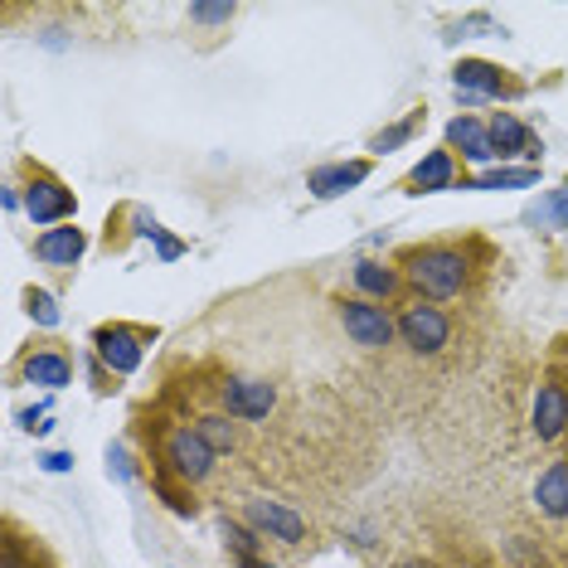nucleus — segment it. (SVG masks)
<instances>
[{
  "label": "nucleus",
  "instance_id": "obj_9",
  "mask_svg": "<svg viewBox=\"0 0 568 568\" xmlns=\"http://www.w3.org/2000/svg\"><path fill=\"white\" fill-rule=\"evenodd\" d=\"M214 408H224L234 423H263L277 408V384L257 379V374H219Z\"/></svg>",
  "mask_w": 568,
  "mask_h": 568
},
{
  "label": "nucleus",
  "instance_id": "obj_19",
  "mask_svg": "<svg viewBox=\"0 0 568 568\" xmlns=\"http://www.w3.org/2000/svg\"><path fill=\"white\" fill-rule=\"evenodd\" d=\"M369 175H374V161L369 156L326 161V165H316V171H306V190H312L316 200H341V195H351L355 185H365Z\"/></svg>",
  "mask_w": 568,
  "mask_h": 568
},
{
  "label": "nucleus",
  "instance_id": "obj_25",
  "mask_svg": "<svg viewBox=\"0 0 568 568\" xmlns=\"http://www.w3.org/2000/svg\"><path fill=\"white\" fill-rule=\"evenodd\" d=\"M423 122H428V108H413L404 122H394V126H384V132H374V136H369V151H374V156H389V151L408 146V141L418 136Z\"/></svg>",
  "mask_w": 568,
  "mask_h": 568
},
{
  "label": "nucleus",
  "instance_id": "obj_27",
  "mask_svg": "<svg viewBox=\"0 0 568 568\" xmlns=\"http://www.w3.org/2000/svg\"><path fill=\"white\" fill-rule=\"evenodd\" d=\"M88 379H93V394L98 398H108V394H118L122 384H118V374H112L108 365H102L98 355H88Z\"/></svg>",
  "mask_w": 568,
  "mask_h": 568
},
{
  "label": "nucleus",
  "instance_id": "obj_7",
  "mask_svg": "<svg viewBox=\"0 0 568 568\" xmlns=\"http://www.w3.org/2000/svg\"><path fill=\"white\" fill-rule=\"evenodd\" d=\"M452 88L467 102H520L529 83L515 69H500L490 59H457L452 63Z\"/></svg>",
  "mask_w": 568,
  "mask_h": 568
},
{
  "label": "nucleus",
  "instance_id": "obj_6",
  "mask_svg": "<svg viewBox=\"0 0 568 568\" xmlns=\"http://www.w3.org/2000/svg\"><path fill=\"white\" fill-rule=\"evenodd\" d=\"M529 433H535V443L545 447H559L568 437V365L559 355L545 365L535 384V404H529Z\"/></svg>",
  "mask_w": 568,
  "mask_h": 568
},
{
  "label": "nucleus",
  "instance_id": "obj_28",
  "mask_svg": "<svg viewBox=\"0 0 568 568\" xmlns=\"http://www.w3.org/2000/svg\"><path fill=\"white\" fill-rule=\"evenodd\" d=\"M20 428L24 433H49V428H54V423H49V408H24L20 413Z\"/></svg>",
  "mask_w": 568,
  "mask_h": 568
},
{
  "label": "nucleus",
  "instance_id": "obj_15",
  "mask_svg": "<svg viewBox=\"0 0 568 568\" xmlns=\"http://www.w3.org/2000/svg\"><path fill=\"white\" fill-rule=\"evenodd\" d=\"M136 239H165L161 219L146 210V204H118V210L108 214V224H102V253H126Z\"/></svg>",
  "mask_w": 568,
  "mask_h": 568
},
{
  "label": "nucleus",
  "instance_id": "obj_26",
  "mask_svg": "<svg viewBox=\"0 0 568 568\" xmlns=\"http://www.w3.org/2000/svg\"><path fill=\"white\" fill-rule=\"evenodd\" d=\"M20 302H24V316H30L34 326H44V331L59 326V302H54V296H49L44 287H24Z\"/></svg>",
  "mask_w": 568,
  "mask_h": 568
},
{
  "label": "nucleus",
  "instance_id": "obj_2",
  "mask_svg": "<svg viewBox=\"0 0 568 568\" xmlns=\"http://www.w3.org/2000/svg\"><path fill=\"white\" fill-rule=\"evenodd\" d=\"M481 239H423V243H404V248L394 253V267L404 273L408 292L418 296V302H457L462 292L471 287L476 277V257L471 248Z\"/></svg>",
  "mask_w": 568,
  "mask_h": 568
},
{
  "label": "nucleus",
  "instance_id": "obj_23",
  "mask_svg": "<svg viewBox=\"0 0 568 568\" xmlns=\"http://www.w3.org/2000/svg\"><path fill=\"white\" fill-rule=\"evenodd\" d=\"M539 185V165H490L481 175H462V190H525Z\"/></svg>",
  "mask_w": 568,
  "mask_h": 568
},
{
  "label": "nucleus",
  "instance_id": "obj_29",
  "mask_svg": "<svg viewBox=\"0 0 568 568\" xmlns=\"http://www.w3.org/2000/svg\"><path fill=\"white\" fill-rule=\"evenodd\" d=\"M384 568H447V564L428 559V554H404V559H394V564H384Z\"/></svg>",
  "mask_w": 568,
  "mask_h": 568
},
{
  "label": "nucleus",
  "instance_id": "obj_14",
  "mask_svg": "<svg viewBox=\"0 0 568 568\" xmlns=\"http://www.w3.org/2000/svg\"><path fill=\"white\" fill-rule=\"evenodd\" d=\"M447 151L462 156V171H490L496 165V146H490V122L471 118V112H457L447 122Z\"/></svg>",
  "mask_w": 568,
  "mask_h": 568
},
{
  "label": "nucleus",
  "instance_id": "obj_11",
  "mask_svg": "<svg viewBox=\"0 0 568 568\" xmlns=\"http://www.w3.org/2000/svg\"><path fill=\"white\" fill-rule=\"evenodd\" d=\"M243 520L267 539V549H292L296 554V549L312 545V525H306L292 506H282V500H267V496L248 500V506H243Z\"/></svg>",
  "mask_w": 568,
  "mask_h": 568
},
{
  "label": "nucleus",
  "instance_id": "obj_31",
  "mask_svg": "<svg viewBox=\"0 0 568 568\" xmlns=\"http://www.w3.org/2000/svg\"><path fill=\"white\" fill-rule=\"evenodd\" d=\"M515 568H554V564H549V554L539 549V554H529V559H525V564H515Z\"/></svg>",
  "mask_w": 568,
  "mask_h": 568
},
{
  "label": "nucleus",
  "instance_id": "obj_32",
  "mask_svg": "<svg viewBox=\"0 0 568 568\" xmlns=\"http://www.w3.org/2000/svg\"><path fill=\"white\" fill-rule=\"evenodd\" d=\"M253 568H277V564H267V559H263V564H253Z\"/></svg>",
  "mask_w": 568,
  "mask_h": 568
},
{
  "label": "nucleus",
  "instance_id": "obj_4",
  "mask_svg": "<svg viewBox=\"0 0 568 568\" xmlns=\"http://www.w3.org/2000/svg\"><path fill=\"white\" fill-rule=\"evenodd\" d=\"M161 341V326H146V321H98L88 331V355H98L118 379L141 369L146 351Z\"/></svg>",
  "mask_w": 568,
  "mask_h": 568
},
{
  "label": "nucleus",
  "instance_id": "obj_12",
  "mask_svg": "<svg viewBox=\"0 0 568 568\" xmlns=\"http://www.w3.org/2000/svg\"><path fill=\"white\" fill-rule=\"evenodd\" d=\"M30 253L69 282L73 273H79L83 253H88V229H79V219H73V224H59V229H44V234L30 239Z\"/></svg>",
  "mask_w": 568,
  "mask_h": 568
},
{
  "label": "nucleus",
  "instance_id": "obj_17",
  "mask_svg": "<svg viewBox=\"0 0 568 568\" xmlns=\"http://www.w3.org/2000/svg\"><path fill=\"white\" fill-rule=\"evenodd\" d=\"M490 146H496V161H525V165H539L545 156V141H539L529 126L515 118V112H490Z\"/></svg>",
  "mask_w": 568,
  "mask_h": 568
},
{
  "label": "nucleus",
  "instance_id": "obj_21",
  "mask_svg": "<svg viewBox=\"0 0 568 568\" xmlns=\"http://www.w3.org/2000/svg\"><path fill=\"white\" fill-rule=\"evenodd\" d=\"M535 510L545 515L549 525L568 520V452H559V457L535 476Z\"/></svg>",
  "mask_w": 568,
  "mask_h": 568
},
{
  "label": "nucleus",
  "instance_id": "obj_20",
  "mask_svg": "<svg viewBox=\"0 0 568 568\" xmlns=\"http://www.w3.org/2000/svg\"><path fill=\"white\" fill-rule=\"evenodd\" d=\"M219 545H224L234 568H253V564L267 559V539L257 535L243 515H219Z\"/></svg>",
  "mask_w": 568,
  "mask_h": 568
},
{
  "label": "nucleus",
  "instance_id": "obj_30",
  "mask_svg": "<svg viewBox=\"0 0 568 568\" xmlns=\"http://www.w3.org/2000/svg\"><path fill=\"white\" fill-rule=\"evenodd\" d=\"M69 467H73L69 452H49V457H44V471H69Z\"/></svg>",
  "mask_w": 568,
  "mask_h": 568
},
{
  "label": "nucleus",
  "instance_id": "obj_1",
  "mask_svg": "<svg viewBox=\"0 0 568 568\" xmlns=\"http://www.w3.org/2000/svg\"><path fill=\"white\" fill-rule=\"evenodd\" d=\"M141 437V462H146V481H171V486H185V490H195L204 486L214 476L219 467V452L204 443V437L190 428L185 418H156V423H146L136 413V428Z\"/></svg>",
  "mask_w": 568,
  "mask_h": 568
},
{
  "label": "nucleus",
  "instance_id": "obj_3",
  "mask_svg": "<svg viewBox=\"0 0 568 568\" xmlns=\"http://www.w3.org/2000/svg\"><path fill=\"white\" fill-rule=\"evenodd\" d=\"M16 175H20V200H24L30 224H40V229L73 224V214H79V195H73L69 180H63L59 171H49V165L34 161V156H20Z\"/></svg>",
  "mask_w": 568,
  "mask_h": 568
},
{
  "label": "nucleus",
  "instance_id": "obj_24",
  "mask_svg": "<svg viewBox=\"0 0 568 568\" xmlns=\"http://www.w3.org/2000/svg\"><path fill=\"white\" fill-rule=\"evenodd\" d=\"M525 224L545 229V234H559V229H568V180H564L559 190H549V195L539 200V204H529Z\"/></svg>",
  "mask_w": 568,
  "mask_h": 568
},
{
  "label": "nucleus",
  "instance_id": "obj_16",
  "mask_svg": "<svg viewBox=\"0 0 568 568\" xmlns=\"http://www.w3.org/2000/svg\"><path fill=\"white\" fill-rule=\"evenodd\" d=\"M462 165H457V156H452L447 146H437V151H428L413 171L398 180V195H443V190H457L462 185Z\"/></svg>",
  "mask_w": 568,
  "mask_h": 568
},
{
  "label": "nucleus",
  "instance_id": "obj_8",
  "mask_svg": "<svg viewBox=\"0 0 568 568\" xmlns=\"http://www.w3.org/2000/svg\"><path fill=\"white\" fill-rule=\"evenodd\" d=\"M335 321H341V331L351 335L359 351H384V345L398 341V316L389 306L369 302V296H335Z\"/></svg>",
  "mask_w": 568,
  "mask_h": 568
},
{
  "label": "nucleus",
  "instance_id": "obj_18",
  "mask_svg": "<svg viewBox=\"0 0 568 568\" xmlns=\"http://www.w3.org/2000/svg\"><path fill=\"white\" fill-rule=\"evenodd\" d=\"M234 20H239L234 0H195V6L185 10V30H190V40H195V49H204V54L229 40Z\"/></svg>",
  "mask_w": 568,
  "mask_h": 568
},
{
  "label": "nucleus",
  "instance_id": "obj_5",
  "mask_svg": "<svg viewBox=\"0 0 568 568\" xmlns=\"http://www.w3.org/2000/svg\"><path fill=\"white\" fill-rule=\"evenodd\" d=\"M73 369H79V355H73L69 341H59V335H30V341L16 351L10 359V379L16 384H40V389H63V384H73Z\"/></svg>",
  "mask_w": 568,
  "mask_h": 568
},
{
  "label": "nucleus",
  "instance_id": "obj_13",
  "mask_svg": "<svg viewBox=\"0 0 568 568\" xmlns=\"http://www.w3.org/2000/svg\"><path fill=\"white\" fill-rule=\"evenodd\" d=\"M351 282H355V296H369L379 306H404L413 302L404 273L394 263H379V257H355L351 263Z\"/></svg>",
  "mask_w": 568,
  "mask_h": 568
},
{
  "label": "nucleus",
  "instance_id": "obj_22",
  "mask_svg": "<svg viewBox=\"0 0 568 568\" xmlns=\"http://www.w3.org/2000/svg\"><path fill=\"white\" fill-rule=\"evenodd\" d=\"M175 418H185L190 428L219 452V457H229V452L239 447V423L229 418L224 408H175Z\"/></svg>",
  "mask_w": 568,
  "mask_h": 568
},
{
  "label": "nucleus",
  "instance_id": "obj_10",
  "mask_svg": "<svg viewBox=\"0 0 568 568\" xmlns=\"http://www.w3.org/2000/svg\"><path fill=\"white\" fill-rule=\"evenodd\" d=\"M398 345H408V351L423 359L443 355L452 345V316L437 302H418V296H413V302L398 306Z\"/></svg>",
  "mask_w": 568,
  "mask_h": 568
}]
</instances>
